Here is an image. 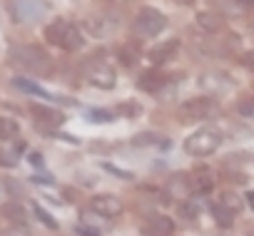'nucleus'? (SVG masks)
<instances>
[{"label":"nucleus","mask_w":254,"mask_h":236,"mask_svg":"<svg viewBox=\"0 0 254 236\" xmlns=\"http://www.w3.org/2000/svg\"><path fill=\"white\" fill-rule=\"evenodd\" d=\"M8 57H10V65L15 70L28 72V75L45 77L53 70V60L40 45H13Z\"/></svg>","instance_id":"f257e3e1"},{"label":"nucleus","mask_w":254,"mask_h":236,"mask_svg":"<svg viewBox=\"0 0 254 236\" xmlns=\"http://www.w3.org/2000/svg\"><path fill=\"white\" fill-rule=\"evenodd\" d=\"M45 40L60 50H67V52H77L85 47V33L77 23L72 20H65V18H58L53 23H48L45 28Z\"/></svg>","instance_id":"f03ea898"},{"label":"nucleus","mask_w":254,"mask_h":236,"mask_svg":"<svg viewBox=\"0 0 254 236\" xmlns=\"http://www.w3.org/2000/svg\"><path fill=\"white\" fill-rule=\"evenodd\" d=\"M222 147V132L217 127H199L185 140V152L190 157H209Z\"/></svg>","instance_id":"7ed1b4c3"},{"label":"nucleus","mask_w":254,"mask_h":236,"mask_svg":"<svg viewBox=\"0 0 254 236\" xmlns=\"http://www.w3.org/2000/svg\"><path fill=\"white\" fill-rule=\"evenodd\" d=\"M165 28H167V18H165V13L157 10V8H150V5L140 8L137 15H135V20H132V30H135V35H137L140 40L157 38Z\"/></svg>","instance_id":"20e7f679"},{"label":"nucleus","mask_w":254,"mask_h":236,"mask_svg":"<svg viewBox=\"0 0 254 236\" xmlns=\"http://www.w3.org/2000/svg\"><path fill=\"white\" fill-rule=\"evenodd\" d=\"M219 112V104L214 97L209 94H199V97H190L177 107V117L182 122H197V120H209Z\"/></svg>","instance_id":"39448f33"},{"label":"nucleus","mask_w":254,"mask_h":236,"mask_svg":"<svg viewBox=\"0 0 254 236\" xmlns=\"http://www.w3.org/2000/svg\"><path fill=\"white\" fill-rule=\"evenodd\" d=\"M82 77H85L87 85H92V87H97V90H112V87L117 85L115 70H112L102 57H97V55H92V57H87V60L82 62Z\"/></svg>","instance_id":"423d86ee"},{"label":"nucleus","mask_w":254,"mask_h":236,"mask_svg":"<svg viewBox=\"0 0 254 236\" xmlns=\"http://www.w3.org/2000/svg\"><path fill=\"white\" fill-rule=\"evenodd\" d=\"M48 13H50L48 0H10V15L20 25L40 23Z\"/></svg>","instance_id":"0eeeda50"},{"label":"nucleus","mask_w":254,"mask_h":236,"mask_svg":"<svg viewBox=\"0 0 254 236\" xmlns=\"http://www.w3.org/2000/svg\"><path fill=\"white\" fill-rule=\"evenodd\" d=\"M122 28V15H117V13H95V15H90L87 20H85V30L92 35V38H97V40H107V38H112L117 30Z\"/></svg>","instance_id":"6e6552de"},{"label":"nucleus","mask_w":254,"mask_h":236,"mask_svg":"<svg viewBox=\"0 0 254 236\" xmlns=\"http://www.w3.org/2000/svg\"><path fill=\"white\" fill-rule=\"evenodd\" d=\"M13 87H18V90H23V92H28V94H33V97H38V99H43V102H48V104H75L72 99H67V97H60V94H53V92H48L45 87H40L35 80H30V77H13Z\"/></svg>","instance_id":"1a4fd4ad"},{"label":"nucleus","mask_w":254,"mask_h":236,"mask_svg":"<svg viewBox=\"0 0 254 236\" xmlns=\"http://www.w3.org/2000/svg\"><path fill=\"white\" fill-rule=\"evenodd\" d=\"M30 112H33V117H35V125H40L45 132L63 127L65 120H67V117H65L58 107H50V104H43V102H35V104L30 107Z\"/></svg>","instance_id":"9d476101"},{"label":"nucleus","mask_w":254,"mask_h":236,"mask_svg":"<svg viewBox=\"0 0 254 236\" xmlns=\"http://www.w3.org/2000/svg\"><path fill=\"white\" fill-rule=\"evenodd\" d=\"M90 211H95L102 219H117L125 211V204L115 194H97L90 199Z\"/></svg>","instance_id":"9b49d317"},{"label":"nucleus","mask_w":254,"mask_h":236,"mask_svg":"<svg viewBox=\"0 0 254 236\" xmlns=\"http://www.w3.org/2000/svg\"><path fill=\"white\" fill-rule=\"evenodd\" d=\"M175 234V221L165 214H150L142 221V236H172Z\"/></svg>","instance_id":"f8f14e48"},{"label":"nucleus","mask_w":254,"mask_h":236,"mask_svg":"<svg viewBox=\"0 0 254 236\" xmlns=\"http://www.w3.org/2000/svg\"><path fill=\"white\" fill-rule=\"evenodd\" d=\"M177 52H180V40H162V43H157L150 52H147V57H150V62L155 65V67H160V65H165V62H170L172 57H177Z\"/></svg>","instance_id":"ddd939ff"},{"label":"nucleus","mask_w":254,"mask_h":236,"mask_svg":"<svg viewBox=\"0 0 254 236\" xmlns=\"http://www.w3.org/2000/svg\"><path fill=\"white\" fill-rule=\"evenodd\" d=\"M165 191L167 196H175L177 201H185L192 196V184H190V177L187 174H172L165 184Z\"/></svg>","instance_id":"4468645a"},{"label":"nucleus","mask_w":254,"mask_h":236,"mask_svg":"<svg viewBox=\"0 0 254 236\" xmlns=\"http://www.w3.org/2000/svg\"><path fill=\"white\" fill-rule=\"evenodd\" d=\"M167 82H170V80H167V77H165L157 67L145 70V72H140V75H137V87H140L142 92H155V94H157V92H160Z\"/></svg>","instance_id":"2eb2a0df"},{"label":"nucleus","mask_w":254,"mask_h":236,"mask_svg":"<svg viewBox=\"0 0 254 236\" xmlns=\"http://www.w3.org/2000/svg\"><path fill=\"white\" fill-rule=\"evenodd\" d=\"M194 23H197L199 30H204V33H209V35H214V33H219V30L224 28V18H222L219 13H212V10L197 13Z\"/></svg>","instance_id":"dca6fc26"},{"label":"nucleus","mask_w":254,"mask_h":236,"mask_svg":"<svg viewBox=\"0 0 254 236\" xmlns=\"http://www.w3.org/2000/svg\"><path fill=\"white\" fill-rule=\"evenodd\" d=\"M190 184H192V194H209L214 189V177L209 169H197L190 177Z\"/></svg>","instance_id":"f3484780"},{"label":"nucleus","mask_w":254,"mask_h":236,"mask_svg":"<svg viewBox=\"0 0 254 236\" xmlns=\"http://www.w3.org/2000/svg\"><path fill=\"white\" fill-rule=\"evenodd\" d=\"M0 216L10 219L13 224H20V226H25V221H28V209H25L20 201H8V204H3V206H0Z\"/></svg>","instance_id":"a211bd4d"},{"label":"nucleus","mask_w":254,"mask_h":236,"mask_svg":"<svg viewBox=\"0 0 254 236\" xmlns=\"http://www.w3.org/2000/svg\"><path fill=\"white\" fill-rule=\"evenodd\" d=\"M117 60L122 67H135L140 62V47L135 43H125L117 47Z\"/></svg>","instance_id":"6ab92c4d"},{"label":"nucleus","mask_w":254,"mask_h":236,"mask_svg":"<svg viewBox=\"0 0 254 236\" xmlns=\"http://www.w3.org/2000/svg\"><path fill=\"white\" fill-rule=\"evenodd\" d=\"M20 135V125L13 120V117H3L0 114V142H10Z\"/></svg>","instance_id":"aec40b11"},{"label":"nucleus","mask_w":254,"mask_h":236,"mask_svg":"<svg viewBox=\"0 0 254 236\" xmlns=\"http://www.w3.org/2000/svg\"><path fill=\"white\" fill-rule=\"evenodd\" d=\"M30 209H33L35 219H38V221H40L43 226H48V229H53V231H55V229L60 226V224H58V219H53V214H50L48 209H43V206H40L38 201H33V204H30Z\"/></svg>","instance_id":"412c9836"},{"label":"nucleus","mask_w":254,"mask_h":236,"mask_svg":"<svg viewBox=\"0 0 254 236\" xmlns=\"http://www.w3.org/2000/svg\"><path fill=\"white\" fill-rule=\"evenodd\" d=\"M115 117H117V114L110 112V109H90L85 120H87L90 125H110V122H115Z\"/></svg>","instance_id":"4be33fe9"},{"label":"nucleus","mask_w":254,"mask_h":236,"mask_svg":"<svg viewBox=\"0 0 254 236\" xmlns=\"http://www.w3.org/2000/svg\"><path fill=\"white\" fill-rule=\"evenodd\" d=\"M219 204H222L229 214H237V211L242 209L244 199H242V196H237L234 191H224V194H222V199H219Z\"/></svg>","instance_id":"5701e85b"},{"label":"nucleus","mask_w":254,"mask_h":236,"mask_svg":"<svg viewBox=\"0 0 254 236\" xmlns=\"http://www.w3.org/2000/svg\"><path fill=\"white\" fill-rule=\"evenodd\" d=\"M212 214H214V221H217L219 226H232V216H234V214H229L219 201H217V204H212Z\"/></svg>","instance_id":"b1692460"},{"label":"nucleus","mask_w":254,"mask_h":236,"mask_svg":"<svg viewBox=\"0 0 254 236\" xmlns=\"http://www.w3.org/2000/svg\"><path fill=\"white\" fill-rule=\"evenodd\" d=\"M177 214H180L185 221H194V216H197V206H194L190 199H185V201L177 204Z\"/></svg>","instance_id":"393cba45"},{"label":"nucleus","mask_w":254,"mask_h":236,"mask_svg":"<svg viewBox=\"0 0 254 236\" xmlns=\"http://www.w3.org/2000/svg\"><path fill=\"white\" fill-rule=\"evenodd\" d=\"M102 169H105L107 174L117 177V179H125V182L135 179V174H132V172H127V169H120V167H115V164H110V162H102Z\"/></svg>","instance_id":"a878e982"},{"label":"nucleus","mask_w":254,"mask_h":236,"mask_svg":"<svg viewBox=\"0 0 254 236\" xmlns=\"http://www.w3.org/2000/svg\"><path fill=\"white\" fill-rule=\"evenodd\" d=\"M137 147H147V144H160L162 142V135H155V132H142L132 140Z\"/></svg>","instance_id":"bb28decb"},{"label":"nucleus","mask_w":254,"mask_h":236,"mask_svg":"<svg viewBox=\"0 0 254 236\" xmlns=\"http://www.w3.org/2000/svg\"><path fill=\"white\" fill-rule=\"evenodd\" d=\"M0 236H33V234H30V229H28V226L13 224V226H8L5 231H0Z\"/></svg>","instance_id":"cd10ccee"},{"label":"nucleus","mask_w":254,"mask_h":236,"mask_svg":"<svg viewBox=\"0 0 254 236\" xmlns=\"http://www.w3.org/2000/svg\"><path fill=\"white\" fill-rule=\"evenodd\" d=\"M72 234H75V236H102L100 229H92V226H87V224H75V226H72Z\"/></svg>","instance_id":"c85d7f7f"},{"label":"nucleus","mask_w":254,"mask_h":236,"mask_svg":"<svg viewBox=\"0 0 254 236\" xmlns=\"http://www.w3.org/2000/svg\"><path fill=\"white\" fill-rule=\"evenodd\" d=\"M0 167H3V169H15L18 167V157H13L10 152L0 149Z\"/></svg>","instance_id":"c756f323"},{"label":"nucleus","mask_w":254,"mask_h":236,"mask_svg":"<svg viewBox=\"0 0 254 236\" xmlns=\"http://www.w3.org/2000/svg\"><path fill=\"white\" fill-rule=\"evenodd\" d=\"M117 112H122V114H127V117H137V114H140V104H137V102H125V104L117 107Z\"/></svg>","instance_id":"7c9ffc66"},{"label":"nucleus","mask_w":254,"mask_h":236,"mask_svg":"<svg viewBox=\"0 0 254 236\" xmlns=\"http://www.w3.org/2000/svg\"><path fill=\"white\" fill-rule=\"evenodd\" d=\"M239 114L242 117H252V120H254V97L252 99H244V102H239Z\"/></svg>","instance_id":"2f4dec72"},{"label":"nucleus","mask_w":254,"mask_h":236,"mask_svg":"<svg viewBox=\"0 0 254 236\" xmlns=\"http://www.w3.org/2000/svg\"><path fill=\"white\" fill-rule=\"evenodd\" d=\"M242 65H244L249 72H254V50H249V52L242 55Z\"/></svg>","instance_id":"473e14b6"},{"label":"nucleus","mask_w":254,"mask_h":236,"mask_svg":"<svg viewBox=\"0 0 254 236\" xmlns=\"http://www.w3.org/2000/svg\"><path fill=\"white\" fill-rule=\"evenodd\" d=\"M33 182H35V184H45V187H53V184H55V179H53L50 174H35Z\"/></svg>","instance_id":"72a5a7b5"},{"label":"nucleus","mask_w":254,"mask_h":236,"mask_svg":"<svg viewBox=\"0 0 254 236\" xmlns=\"http://www.w3.org/2000/svg\"><path fill=\"white\" fill-rule=\"evenodd\" d=\"M28 162H30L33 167H38V169H40V167L45 164V159H43V154H40V152H30V157H28Z\"/></svg>","instance_id":"f704fd0d"},{"label":"nucleus","mask_w":254,"mask_h":236,"mask_svg":"<svg viewBox=\"0 0 254 236\" xmlns=\"http://www.w3.org/2000/svg\"><path fill=\"white\" fill-rule=\"evenodd\" d=\"M8 189H10L15 196H25V189H23V184H15V182H10V184H8Z\"/></svg>","instance_id":"c9c22d12"},{"label":"nucleus","mask_w":254,"mask_h":236,"mask_svg":"<svg viewBox=\"0 0 254 236\" xmlns=\"http://www.w3.org/2000/svg\"><path fill=\"white\" fill-rule=\"evenodd\" d=\"M244 201H247V206L254 211V191H247V194H244Z\"/></svg>","instance_id":"e433bc0d"},{"label":"nucleus","mask_w":254,"mask_h":236,"mask_svg":"<svg viewBox=\"0 0 254 236\" xmlns=\"http://www.w3.org/2000/svg\"><path fill=\"white\" fill-rule=\"evenodd\" d=\"M237 3H239L242 8H247V10H254V0H237Z\"/></svg>","instance_id":"4c0bfd02"},{"label":"nucleus","mask_w":254,"mask_h":236,"mask_svg":"<svg viewBox=\"0 0 254 236\" xmlns=\"http://www.w3.org/2000/svg\"><path fill=\"white\" fill-rule=\"evenodd\" d=\"M172 3H177V5H192L194 0H172Z\"/></svg>","instance_id":"58836bf2"},{"label":"nucleus","mask_w":254,"mask_h":236,"mask_svg":"<svg viewBox=\"0 0 254 236\" xmlns=\"http://www.w3.org/2000/svg\"><path fill=\"white\" fill-rule=\"evenodd\" d=\"M0 194H3V184H0Z\"/></svg>","instance_id":"ea45409f"},{"label":"nucleus","mask_w":254,"mask_h":236,"mask_svg":"<svg viewBox=\"0 0 254 236\" xmlns=\"http://www.w3.org/2000/svg\"><path fill=\"white\" fill-rule=\"evenodd\" d=\"M112 3H122V0H112Z\"/></svg>","instance_id":"a19ab883"}]
</instances>
